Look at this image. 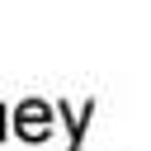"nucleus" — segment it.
<instances>
[{
    "instance_id": "nucleus-1",
    "label": "nucleus",
    "mask_w": 151,
    "mask_h": 151,
    "mask_svg": "<svg viewBox=\"0 0 151 151\" xmlns=\"http://www.w3.org/2000/svg\"><path fill=\"white\" fill-rule=\"evenodd\" d=\"M14 127H19V137H28V142H42V137L52 132V113H47L38 99H28V104L19 109V118H14Z\"/></svg>"
},
{
    "instance_id": "nucleus-2",
    "label": "nucleus",
    "mask_w": 151,
    "mask_h": 151,
    "mask_svg": "<svg viewBox=\"0 0 151 151\" xmlns=\"http://www.w3.org/2000/svg\"><path fill=\"white\" fill-rule=\"evenodd\" d=\"M0 123H5V109H0ZM0 132H5V127H0Z\"/></svg>"
}]
</instances>
